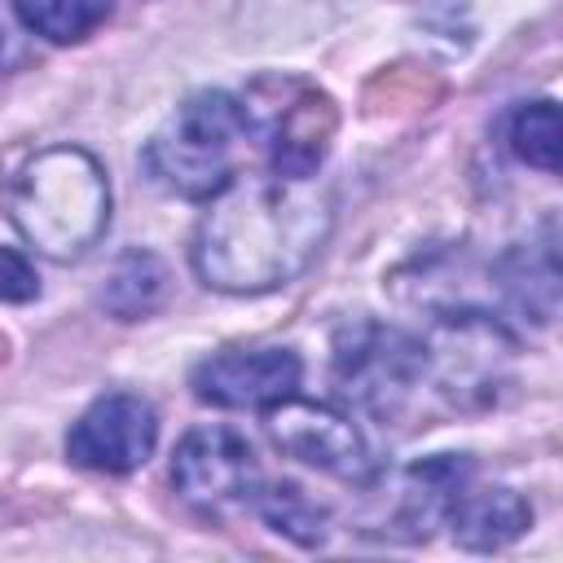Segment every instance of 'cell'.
Here are the masks:
<instances>
[{
  "mask_svg": "<svg viewBox=\"0 0 563 563\" xmlns=\"http://www.w3.org/2000/svg\"><path fill=\"white\" fill-rule=\"evenodd\" d=\"M167 290V268L154 251H123L114 260V268L106 273L101 286V303L119 317V321H136L145 312H154L163 303Z\"/></svg>",
  "mask_w": 563,
  "mask_h": 563,
  "instance_id": "obj_14",
  "label": "cell"
},
{
  "mask_svg": "<svg viewBox=\"0 0 563 563\" xmlns=\"http://www.w3.org/2000/svg\"><path fill=\"white\" fill-rule=\"evenodd\" d=\"M334 383L352 405L387 422L405 413L413 396L427 387L422 339L391 325L361 321L343 330L334 343Z\"/></svg>",
  "mask_w": 563,
  "mask_h": 563,
  "instance_id": "obj_5",
  "label": "cell"
},
{
  "mask_svg": "<svg viewBox=\"0 0 563 563\" xmlns=\"http://www.w3.org/2000/svg\"><path fill=\"white\" fill-rule=\"evenodd\" d=\"M251 136L242 101L229 92H194L145 141L150 180L176 198H216L238 167V145Z\"/></svg>",
  "mask_w": 563,
  "mask_h": 563,
  "instance_id": "obj_3",
  "label": "cell"
},
{
  "mask_svg": "<svg viewBox=\"0 0 563 563\" xmlns=\"http://www.w3.org/2000/svg\"><path fill=\"white\" fill-rule=\"evenodd\" d=\"M154 440H158L154 409L132 391H110V396H97L75 418V427L66 435V453L84 471L128 475V471L145 466V457L154 453Z\"/></svg>",
  "mask_w": 563,
  "mask_h": 563,
  "instance_id": "obj_9",
  "label": "cell"
},
{
  "mask_svg": "<svg viewBox=\"0 0 563 563\" xmlns=\"http://www.w3.org/2000/svg\"><path fill=\"white\" fill-rule=\"evenodd\" d=\"M242 114L251 136H260L268 145V172L277 176H317L339 110L334 101L303 79H260L246 88Z\"/></svg>",
  "mask_w": 563,
  "mask_h": 563,
  "instance_id": "obj_4",
  "label": "cell"
},
{
  "mask_svg": "<svg viewBox=\"0 0 563 563\" xmlns=\"http://www.w3.org/2000/svg\"><path fill=\"white\" fill-rule=\"evenodd\" d=\"M255 506L260 515L290 541L299 545H321L325 541V510L317 501L303 497V488L295 484H268V488H255Z\"/></svg>",
  "mask_w": 563,
  "mask_h": 563,
  "instance_id": "obj_17",
  "label": "cell"
},
{
  "mask_svg": "<svg viewBox=\"0 0 563 563\" xmlns=\"http://www.w3.org/2000/svg\"><path fill=\"white\" fill-rule=\"evenodd\" d=\"M334 224V198L317 176H233L194 229V273L224 295H260L295 282Z\"/></svg>",
  "mask_w": 563,
  "mask_h": 563,
  "instance_id": "obj_1",
  "label": "cell"
},
{
  "mask_svg": "<svg viewBox=\"0 0 563 563\" xmlns=\"http://www.w3.org/2000/svg\"><path fill=\"white\" fill-rule=\"evenodd\" d=\"M471 484V462L466 457H453V453H440V457H427V462H413L396 475L391 484V501H387V515H383V537H400V541H418L427 537L435 523L449 519L457 493Z\"/></svg>",
  "mask_w": 563,
  "mask_h": 563,
  "instance_id": "obj_11",
  "label": "cell"
},
{
  "mask_svg": "<svg viewBox=\"0 0 563 563\" xmlns=\"http://www.w3.org/2000/svg\"><path fill=\"white\" fill-rule=\"evenodd\" d=\"M13 18L48 44H75L110 18V0H13Z\"/></svg>",
  "mask_w": 563,
  "mask_h": 563,
  "instance_id": "obj_15",
  "label": "cell"
},
{
  "mask_svg": "<svg viewBox=\"0 0 563 563\" xmlns=\"http://www.w3.org/2000/svg\"><path fill=\"white\" fill-rule=\"evenodd\" d=\"M35 295H40V277H35V268H31L18 251L0 246V299L26 303V299H35Z\"/></svg>",
  "mask_w": 563,
  "mask_h": 563,
  "instance_id": "obj_18",
  "label": "cell"
},
{
  "mask_svg": "<svg viewBox=\"0 0 563 563\" xmlns=\"http://www.w3.org/2000/svg\"><path fill=\"white\" fill-rule=\"evenodd\" d=\"M510 150L541 172H559L563 158V132H559V106L554 101H528L510 119Z\"/></svg>",
  "mask_w": 563,
  "mask_h": 563,
  "instance_id": "obj_16",
  "label": "cell"
},
{
  "mask_svg": "<svg viewBox=\"0 0 563 563\" xmlns=\"http://www.w3.org/2000/svg\"><path fill=\"white\" fill-rule=\"evenodd\" d=\"M18 233L48 260H79L110 224V185L101 163L79 145L40 150L9 185Z\"/></svg>",
  "mask_w": 563,
  "mask_h": 563,
  "instance_id": "obj_2",
  "label": "cell"
},
{
  "mask_svg": "<svg viewBox=\"0 0 563 563\" xmlns=\"http://www.w3.org/2000/svg\"><path fill=\"white\" fill-rule=\"evenodd\" d=\"M299 356L290 347H229L194 369V396L216 409H268L299 387Z\"/></svg>",
  "mask_w": 563,
  "mask_h": 563,
  "instance_id": "obj_10",
  "label": "cell"
},
{
  "mask_svg": "<svg viewBox=\"0 0 563 563\" xmlns=\"http://www.w3.org/2000/svg\"><path fill=\"white\" fill-rule=\"evenodd\" d=\"M510 356L515 339L484 312H449L422 339L427 387L440 391L453 409L493 405V391L506 383Z\"/></svg>",
  "mask_w": 563,
  "mask_h": 563,
  "instance_id": "obj_6",
  "label": "cell"
},
{
  "mask_svg": "<svg viewBox=\"0 0 563 563\" xmlns=\"http://www.w3.org/2000/svg\"><path fill=\"white\" fill-rule=\"evenodd\" d=\"M264 431L286 457H295L321 475H334L347 484H369L378 471L365 431L352 422V413H343L325 400L286 396L264 409Z\"/></svg>",
  "mask_w": 563,
  "mask_h": 563,
  "instance_id": "obj_7",
  "label": "cell"
},
{
  "mask_svg": "<svg viewBox=\"0 0 563 563\" xmlns=\"http://www.w3.org/2000/svg\"><path fill=\"white\" fill-rule=\"evenodd\" d=\"M497 277H501L506 299L523 317H532V321L545 325L554 317V308H559V238H554V220H545L541 238L515 246L501 260Z\"/></svg>",
  "mask_w": 563,
  "mask_h": 563,
  "instance_id": "obj_13",
  "label": "cell"
},
{
  "mask_svg": "<svg viewBox=\"0 0 563 563\" xmlns=\"http://www.w3.org/2000/svg\"><path fill=\"white\" fill-rule=\"evenodd\" d=\"M172 484L185 501L220 510L255 497L260 462L242 431L233 427H194L172 453Z\"/></svg>",
  "mask_w": 563,
  "mask_h": 563,
  "instance_id": "obj_8",
  "label": "cell"
},
{
  "mask_svg": "<svg viewBox=\"0 0 563 563\" xmlns=\"http://www.w3.org/2000/svg\"><path fill=\"white\" fill-rule=\"evenodd\" d=\"M444 523L453 528L457 545H466V550H501V545H510V541H519L528 532L532 506L515 488H501V484L471 488L466 484Z\"/></svg>",
  "mask_w": 563,
  "mask_h": 563,
  "instance_id": "obj_12",
  "label": "cell"
}]
</instances>
